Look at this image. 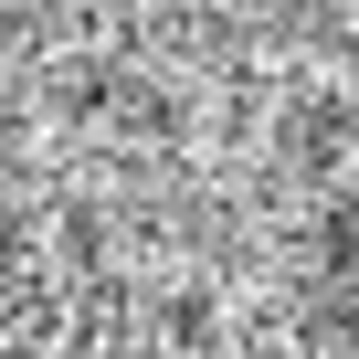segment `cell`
Listing matches in <instances>:
<instances>
[{
    "label": "cell",
    "mask_w": 359,
    "mask_h": 359,
    "mask_svg": "<svg viewBox=\"0 0 359 359\" xmlns=\"http://www.w3.org/2000/svg\"><path fill=\"white\" fill-rule=\"evenodd\" d=\"M53 95H64V116H106V106H116V74H106V64H74Z\"/></svg>",
    "instance_id": "8992f818"
},
{
    "label": "cell",
    "mask_w": 359,
    "mask_h": 359,
    "mask_svg": "<svg viewBox=\"0 0 359 359\" xmlns=\"http://www.w3.org/2000/svg\"><path fill=\"white\" fill-rule=\"evenodd\" d=\"M158 327H169L180 348H212V296H201V285H180V296L158 306Z\"/></svg>",
    "instance_id": "5b68a950"
},
{
    "label": "cell",
    "mask_w": 359,
    "mask_h": 359,
    "mask_svg": "<svg viewBox=\"0 0 359 359\" xmlns=\"http://www.w3.org/2000/svg\"><path fill=\"white\" fill-rule=\"evenodd\" d=\"M338 148H348V106H338V95H306L296 127H285V158H296V169H338Z\"/></svg>",
    "instance_id": "6da1fadb"
},
{
    "label": "cell",
    "mask_w": 359,
    "mask_h": 359,
    "mask_svg": "<svg viewBox=\"0 0 359 359\" xmlns=\"http://www.w3.org/2000/svg\"><path fill=\"white\" fill-rule=\"evenodd\" d=\"M317 264L327 275H359V201H327L317 212Z\"/></svg>",
    "instance_id": "277c9868"
},
{
    "label": "cell",
    "mask_w": 359,
    "mask_h": 359,
    "mask_svg": "<svg viewBox=\"0 0 359 359\" xmlns=\"http://www.w3.org/2000/svg\"><path fill=\"white\" fill-rule=\"evenodd\" d=\"M106 359H127V348H106Z\"/></svg>",
    "instance_id": "ba28073f"
},
{
    "label": "cell",
    "mask_w": 359,
    "mask_h": 359,
    "mask_svg": "<svg viewBox=\"0 0 359 359\" xmlns=\"http://www.w3.org/2000/svg\"><path fill=\"white\" fill-rule=\"evenodd\" d=\"M191 359H212V348H191Z\"/></svg>",
    "instance_id": "9c48e42d"
},
{
    "label": "cell",
    "mask_w": 359,
    "mask_h": 359,
    "mask_svg": "<svg viewBox=\"0 0 359 359\" xmlns=\"http://www.w3.org/2000/svg\"><path fill=\"white\" fill-rule=\"evenodd\" d=\"M116 127L127 137H180V95L169 85H116Z\"/></svg>",
    "instance_id": "3957f363"
},
{
    "label": "cell",
    "mask_w": 359,
    "mask_h": 359,
    "mask_svg": "<svg viewBox=\"0 0 359 359\" xmlns=\"http://www.w3.org/2000/svg\"><path fill=\"white\" fill-rule=\"evenodd\" d=\"M306 338L338 348V359H359V275H327V296L306 306Z\"/></svg>",
    "instance_id": "7a4b0ae2"
},
{
    "label": "cell",
    "mask_w": 359,
    "mask_h": 359,
    "mask_svg": "<svg viewBox=\"0 0 359 359\" xmlns=\"http://www.w3.org/2000/svg\"><path fill=\"white\" fill-rule=\"evenodd\" d=\"M64 254H106V212L95 201H64Z\"/></svg>",
    "instance_id": "52a82bcc"
}]
</instances>
